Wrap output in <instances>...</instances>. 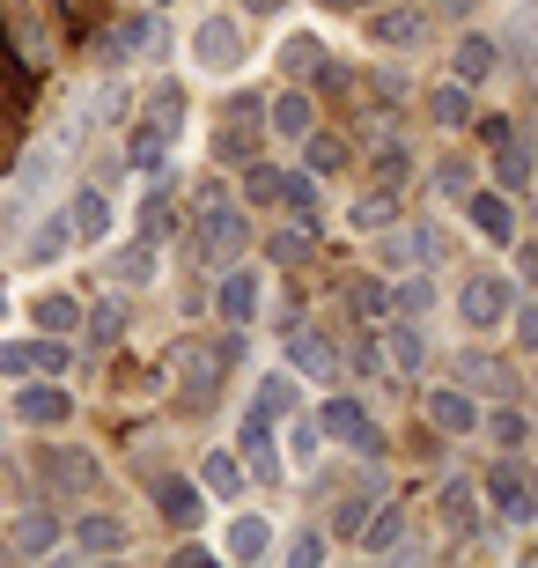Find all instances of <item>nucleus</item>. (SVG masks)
Listing matches in <instances>:
<instances>
[{
	"label": "nucleus",
	"mask_w": 538,
	"mask_h": 568,
	"mask_svg": "<svg viewBox=\"0 0 538 568\" xmlns=\"http://www.w3.org/2000/svg\"><path fill=\"white\" fill-rule=\"evenodd\" d=\"M177 119H185V104H177V89H163V97H155V111H148L141 126L125 133V163L141 170V178H155V170L170 163V141H177Z\"/></svg>",
	"instance_id": "nucleus-1"
},
{
	"label": "nucleus",
	"mask_w": 538,
	"mask_h": 568,
	"mask_svg": "<svg viewBox=\"0 0 538 568\" xmlns=\"http://www.w3.org/2000/svg\"><path fill=\"white\" fill-rule=\"evenodd\" d=\"M244 236H251V230H244V207H236V200L214 185V192H207V214H200V236H192V252L207 258V266H222V258L236 252Z\"/></svg>",
	"instance_id": "nucleus-2"
},
{
	"label": "nucleus",
	"mask_w": 538,
	"mask_h": 568,
	"mask_svg": "<svg viewBox=\"0 0 538 568\" xmlns=\"http://www.w3.org/2000/svg\"><path fill=\"white\" fill-rule=\"evenodd\" d=\"M192 67H200V74H236V67H244V38H236L229 16H207L192 30Z\"/></svg>",
	"instance_id": "nucleus-3"
},
{
	"label": "nucleus",
	"mask_w": 538,
	"mask_h": 568,
	"mask_svg": "<svg viewBox=\"0 0 538 568\" xmlns=\"http://www.w3.org/2000/svg\"><path fill=\"white\" fill-rule=\"evenodd\" d=\"M457 311H465L473 333H495L501 317L517 311V295H509V281H501V274H473V281H465V295H457Z\"/></svg>",
	"instance_id": "nucleus-4"
},
{
	"label": "nucleus",
	"mask_w": 538,
	"mask_h": 568,
	"mask_svg": "<svg viewBox=\"0 0 538 568\" xmlns=\"http://www.w3.org/2000/svg\"><path fill=\"white\" fill-rule=\"evenodd\" d=\"M420 38H428V8H414V0L369 8V44H384V52H414Z\"/></svg>",
	"instance_id": "nucleus-5"
},
{
	"label": "nucleus",
	"mask_w": 538,
	"mask_h": 568,
	"mask_svg": "<svg viewBox=\"0 0 538 568\" xmlns=\"http://www.w3.org/2000/svg\"><path fill=\"white\" fill-rule=\"evenodd\" d=\"M229 362H236V339H222V347H207V355H200V347H177V377H185V392L200 406L214 399V392H222V369Z\"/></svg>",
	"instance_id": "nucleus-6"
},
{
	"label": "nucleus",
	"mask_w": 538,
	"mask_h": 568,
	"mask_svg": "<svg viewBox=\"0 0 538 568\" xmlns=\"http://www.w3.org/2000/svg\"><path fill=\"white\" fill-rule=\"evenodd\" d=\"M384 369H392V377H420V369H428V339H420L414 317H392V325H384Z\"/></svg>",
	"instance_id": "nucleus-7"
},
{
	"label": "nucleus",
	"mask_w": 538,
	"mask_h": 568,
	"mask_svg": "<svg viewBox=\"0 0 538 568\" xmlns=\"http://www.w3.org/2000/svg\"><path fill=\"white\" fill-rule=\"evenodd\" d=\"M465 214H473L479 236H495V244H517V207H509V192H465Z\"/></svg>",
	"instance_id": "nucleus-8"
},
{
	"label": "nucleus",
	"mask_w": 538,
	"mask_h": 568,
	"mask_svg": "<svg viewBox=\"0 0 538 568\" xmlns=\"http://www.w3.org/2000/svg\"><path fill=\"white\" fill-rule=\"evenodd\" d=\"M487 503H495V517H501V525H531V517H538V495H531V480H517L509 465H501L495 480H487Z\"/></svg>",
	"instance_id": "nucleus-9"
},
{
	"label": "nucleus",
	"mask_w": 538,
	"mask_h": 568,
	"mask_svg": "<svg viewBox=\"0 0 538 568\" xmlns=\"http://www.w3.org/2000/svg\"><path fill=\"white\" fill-rule=\"evenodd\" d=\"M317 428L325 436H339V443H362V450H376V428H369V414H362V399H325V414H317Z\"/></svg>",
	"instance_id": "nucleus-10"
},
{
	"label": "nucleus",
	"mask_w": 538,
	"mask_h": 568,
	"mask_svg": "<svg viewBox=\"0 0 538 568\" xmlns=\"http://www.w3.org/2000/svg\"><path fill=\"white\" fill-rule=\"evenodd\" d=\"M67 230H74V244H104V230H111V200L97 185H82L74 200H67Z\"/></svg>",
	"instance_id": "nucleus-11"
},
{
	"label": "nucleus",
	"mask_w": 538,
	"mask_h": 568,
	"mask_svg": "<svg viewBox=\"0 0 538 568\" xmlns=\"http://www.w3.org/2000/svg\"><path fill=\"white\" fill-rule=\"evenodd\" d=\"M16 414L30 428H60L67 414H74V399H67L60 384H22V392H16Z\"/></svg>",
	"instance_id": "nucleus-12"
},
{
	"label": "nucleus",
	"mask_w": 538,
	"mask_h": 568,
	"mask_svg": "<svg viewBox=\"0 0 538 568\" xmlns=\"http://www.w3.org/2000/svg\"><path fill=\"white\" fill-rule=\"evenodd\" d=\"M236 443H244V458L258 465V480H281V458H273V414H258V406H251L244 428H236Z\"/></svg>",
	"instance_id": "nucleus-13"
},
{
	"label": "nucleus",
	"mask_w": 538,
	"mask_h": 568,
	"mask_svg": "<svg viewBox=\"0 0 538 568\" xmlns=\"http://www.w3.org/2000/svg\"><path fill=\"white\" fill-rule=\"evenodd\" d=\"M155 503H163V517H170L177 531H192L200 517H207V495H200L192 480H163V487H155Z\"/></svg>",
	"instance_id": "nucleus-14"
},
{
	"label": "nucleus",
	"mask_w": 538,
	"mask_h": 568,
	"mask_svg": "<svg viewBox=\"0 0 538 568\" xmlns=\"http://www.w3.org/2000/svg\"><path fill=\"white\" fill-rule=\"evenodd\" d=\"M428 422L443 428V436H465V428H479V406L465 399V392H428Z\"/></svg>",
	"instance_id": "nucleus-15"
},
{
	"label": "nucleus",
	"mask_w": 538,
	"mask_h": 568,
	"mask_svg": "<svg viewBox=\"0 0 538 568\" xmlns=\"http://www.w3.org/2000/svg\"><path fill=\"white\" fill-rule=\"evenodd\" d=\"M288 362L303 369V377H317V384L339 377V355H332L325 339H311V333H288Z\"/></svg>",
	"instance_id": "nucleus-16"
},
{
	"label": "nucleus",
	"mask_w": 538,
	"mask_h": 568,
	"mask_svg": "<svg viewBox=\"0 0 538 568\" xmlns=\"http://www.w3.org/2000/svg\"><path fill=\"white\" fill-rule=\"evenodd\" d=\"M222 317L236 325V333L258 317V274H229V281H222Z\"/></svg>",
	"instance_id": "nucleus-17"
},
{
	"label": "nucleus",
	"mask_w": 538,
	"mask_h": 568,
	"mask_svg": "<svg viewBox=\"0 0 538 568\" xmlns=\"http://www.w3.org/2000/svg\"><path fill=\"white\" fill-rule=\"evenodd\" d=\"M450 74L457 82H487V74H495V38H457V60H450Z\"/></svg>",
	"instance_id": "nucleus-18"
},
{
	"label": "nucleus",
	"mask_w": 538,
	"mask_h": 568,
	"mask_svg": "<svg viewBox=\"0 0 538 568\" xmlns=\"http://www.w3.org/2000/svg\"><path fill=\"white\" fill-rule=\"evenodd\" d=\"M229 554H236V561H266L273 554V525L266 517H236V525H229Z\"/></svg>",
	"instance_id": "nucleus-19"
},
{
	"label": "nucleus",
	"mask_w": 538,
	"mask_h": 568,
	"mask_svg": "<svg viewBox=\"0 0 538 568\" xmlns=\"http://www.w3.org/2000/svg\"><path fill=\"white\" fill-rule=\"evenodd\" d=\"M273 133H281V141H303V133H311V97H303V89H281V97H273Z\"/></svg>",
	"instance_id": "nucleus-20"
},
{
	"label": "nucleus",
	"mask_w": 538,
	"mask_h": 568,
	"mask_svg": "<svg viewBox=\"0 0 538 568\" xmlns=\"http://www.w3.org/2000/svg\"><path fill=\"white\" fill-rule=\"evenodd\" d=\"M125 539H133V531H125L119 517H82V525H74V547L82 554H119Z\"/></svg>",
	"instance_id": "nucleus-21"
},
{
	"label": "nucleus",
	"mask_w": 538,
	"mask_h": 568,
	"mask_svg": "<svg viewBox=\"0 0 538 568\" xmlns=\"http://www.w3.org/2000/svg\"><path fill=\"white\" fill-rule=\"evenodd\" d=\"M428 111H435V126H465V119H473V82H457V74H450V82L428 97Z\"/></svg>",
	"instance_id": "nucleus-22"
},
{
	"label": "nucleus",
	"mask_w": 538,
	"mask_h": 568,
	"mask_svg": "<svg viewBox=\"0 0 538 568\" xmlns=\"http://www.w3.org/2000/svg\"><path fill=\"white\" fill-rule=\"evenodd\" d=\"M119 52H133V60H155V52H163V22H155V16L119 22Z\"/></svg>",
	"instance_id": "nucleus-23"
},
{
	"label": "nucleus",
	"mask_w": 538,
	"mask_h": 568,
	"mask_svg": "<svg viewBox=\"0 0 538 568\" xmlns=\"http://www.w3.org/2000/svg\"><path fill=\"white\" fill-rule=\"evenodd\" d=\"M435 509H443V525H473L479 517V487H465V480H443V495H435Z\"/></svg>",
	"instance_id": "nucleus-24"
},
{
	"label": "nucleus",
	"mask_w": 538,
	"mask_h": 568,
	"mask_svg": "<svg viewBox=\"0 0 538 568\" xmlns=\"http://www.w3.org/2000/svg\"><path fill=\"white\" fill-rule=\"evenodd\" d=\"M60 547V525L44 517V509H30V517H16V554H52Z\"/></svg>",
	"instance_id": "nucleus-25"
},
{
	"label": "nucleus",
	"mask_w": 538,
	"mask_h": 568,
	"mask_svg": "<svg viewBox=\"0 0 538 568\" xmlns=\"http://www.w3.org/2000/svg\"><path fill=\"white\" fill-rule=\"evenodd\" d=\"M457 377L473 384V392H495V399H501V392H517V384H509V369H501V362H487V355H465V362H457Z\"/></svg>",
	"instance_id": "nucleus-26"
},
{
	"label": "nucleus",
	"mask_w": 538,
	"mask_h": 568,
	"mask_svg": "<svg viewBox=\"0 0 538 568\" xmlns=\"http://www.w3.org/2000/svg\"><path fill=\"white\" fill-rule=\"evenodd\" d=\"M111 281H119V288H133V281H155V244H133V252H119L111 258Z\"/></svg>",
	"instance_id": "nucleus-27"
},
{
	"label": "nucleus",
	"mask_w": 538,
	"mask_h": 568,
	"mask_svg": "<svg viewBox=\"0 0 538 568\" xmlns=\"http://www.w3.org/2000/svg\"><path fill=\"white\" fill-rule=\"evenodd\" d=\"M89 339H97V347H119L125 339V295H111V303L89 311Z\"/></svg>",
	"instance_id": "nucleus-28"
},
{
	"label": "nucleus",
	"mask_w": 538,
	"mask_h": 568,
	"mask_svg": "<svg viewBox=\"0 0 538 568\" xmlns=\"http://www.w3.org/2000/svg\"><path fill=\"white\" fill-rule=\"evenodd\" d=\"M347 222H354V230H392V222H398V214H392V192H362V200H354V207H347Z\"/></svg>",
	"instance_id": "nucleus-29"
},
{
	"label": "nucleus",
	"mask_w": 538,
	"mask_h": 568,
	"mask_svg": "<svg viewBox=\"0 0 538 568\" xmlns=\"http://www.w3.org/2000/svg\"><path fill=\"white\" fill-rule=\"evenodd\" d=\"M67 244H74V230H67V214H60V222H44V230L30 236V252H22V258H30V266H52Z\"/></svg>",
	"instance_id": "nucleus-30"
},
{
	"label": "nucleus",
	"mask_w": 538,
	"mask_h": 568,
	"mask_svg": "<svg viewBox=\"0 0 538 568\" xmlns=\"http://www.w3.org/2000/svg\"><path fill=\"white\" fill-rule=\"evenodd\" d=\"M200 480H207V495H236V487H244V465L229 458V450H207V465H200Z\"/></svg>",
	"instance_id": "nucleus-31"
},
{
	"label": "nucleus",
	"mask_w": 538,
	"mask_h": 568,
	"mask_svg": "<svg viewBox=\"0 0 538 568\" xmlns=\"http://www.w3.org/2000/svg\"><path fill=\"white\" fill-rule=\"evenodd\" d=\"M170 230H177V207H170V192H148V200H141V236L155 244V236H170Z\"/></svg>",
	"instance_id": "nucleus-32"
},
{
	"label": "nucleus",
	"mask_w": 538,
	"mask_h": 568,
	"mask_svg": "<svg viewBox=\"0 0 538 568\" xmlns=\"http://www.w3.org/2000/svg\"><path fill=\"white\" fill-rule=\"evenodd\" d=\"M398 531H406V509H384L376 525H362V547H369V554H392Z\"/></svg>",
	"instance_id": "nucleus-33"
},
{
	"label": "nucleus",
	"mask_w": 538,
	"mask_h": 568,
	"mask_svg": "<svg viewBox=\"0 0 538 568\" xmlns=\"http://www.w3.org/2000/svg\"><path fill=\"white\" fill-rule=\"evenodd\" d=\"M258 414H295V377H258Z\"/></svg>",
	"instance_id": "nucleus-34"
},
{
	"label": "nucleus",
	"mask_w": 538,
	"mask_h": 568,
	"mask_svg": "<svg viewBox=\"0 0 538 568\" xmlns=\"http://www.w3.org/2000/svg\"><path fill=\"white\" fill-rule=\"evenodd\" d=\"M303 163H311L317 178H325V170H339L347 155H339V141H332V133H303Z\"/></svg>",
	"instance_id": "nucleus-35"
},
{
	"label": "nucleus",
	"mask_w": 538,
	"mask_h": 568,
	"mask_svg": "<svg viewBox=\"0 0 538 568\" xmlns=\"http://www.w3.org/2000/svg\"><path fill=\"white\" fill-rule=\"evenodd\" d=\"M38 325H44V333H74V325H82V311H74L67 295H44V303H38Z\"/></svg>",
	"instance_id": "nucleus-36"
},
{
	"label": "nucleus",
	"mask_w": 538,
	"mask_h": 568,
	"mask_svg": "<svg viewBox=\"0 0 538 568\" xmlns=\"http://www.w3.org/2000/svg\"><path fill=\"white\" fill-rule=\"evenodd\" d=\"M347 303H354V317H384V311H392V295L376 288V281H354V288H347Z\"/></svg>",
	"instance_id": "nucleus-37"
},
{
	"label": "nucleus",
	"mask_w": 538,
	"mask_h": 568,
	"mask_svg": "<svg viewBox=\"0 0 538 568\" xmlns=\"http://www.w3.org/2000/svg\"><path fill=\"white\" fill-rule=\"evenodd\" d=\"M281 60H288V74H317V67H325V44H317V38H295Z\"/></svg>",
	"instance_id": "nucleus-38"
},
{
	"label": "nucleus",
	"mask_w": 538,
	"mask_h": 568,
	"mask_svg": "<svg viewBox=\"0 0 538 568\" xmlns=\"http://www.w3.org/2000/svg\"><path fill=\"white\" fill-rule=\"evenodd\" d=\"M487 436H495V443H501V450H517V443H524V436H531V422H524V414H509V406H501L495 422H487Z\"/></svg>",
	"instance_id": "nucleus-39"
},
{
	"label": "nucleus",
	"mask_w": 538,
	"mask_h": 568,
	"mask_svg": "<svg viewBox=\"0 0 538 568\" xmlns=\"http://www.w3.org/2000/svg\"><path fill=\"white\" fill-rule=\"evenodd\" d=\"M44 347V339H38ZM38 347H30V339H8V347H0V377H22V369H38Z\"/></svg>",
	"instance_id": "nucleus-40"
},
{
	"label": "nucleus",
	"mask_w": 538,
	"mask_h": 568,
	"mask_svg": "<svg viewBox=\"0 0 538 568\" xmlns=\"http://www.w3.org/2000/svg\"><path fill=\"white\" fill-rule=\"evenodd\" d=\"M266 258H281V266H303V258H311V236H303V230L273 236V244H266Z\"/></svg>",
	"instance_id": "nucleus-41"
},
{
	"label": "nucleus",
	"mask_w": 538,
	"mask_h": 568,
	"mask_svg": "<svg viewBox=\"0 0 538 568\" xmlns=\"http://www.w3.org/2000/svg\"><path fill=\"white\" fill-rule=\"evenodd\" d=\"M362 525H369V503H362V495H347V503H339V517H332V531L362 539Z\"/></svg>",
	"instance_id": "nucleus-42"
},
{
	"label": "nucleus",
	"mask_w": 538,
	"mask_h": 568,
	"mask_svg": "<svg viewBox=\"0 0 538 568\" xmlns=\"http://www.w3.org/2000/svg\"><path fill=\"white\" fill-rule=\"evenodd\" d=\"M288 561H295V568H317V561H325V531H295Z\"/></svg>",
	"instance_id": "nucleus-43"
},
{
	"label": "nucleus",
	"mask_w": 538,
	"mask_h": 568,
	"mask_svg": "<svg viewBox=\"0 0 538 568\" xmlns=\"http://www.w3.org/2000/svg\"><path fill=\"white\" fill-rule=\"evenodd\" d=\"M281 185H288L281 170H251V200H258V207H281Z\"/></svg>",
	"instance_id": "nucleus-44"
},
{
	"label": "nucleus",
	"mask_w": 538,
	"mask_h": 568,
	"mask_svg": "<svg viewBox=\"0 0 538 568\" xmlns=\"http://www.w3.org/2000/svg\"><path fill=\"white\" fill-rule=\"evenodd\" d=\"M222 155H229V163H251V126H244V119H229V126H222Z\"/></svg>",
	"instance_id": "nucleus-45"
},
{
	"label": "nucleus",
	"mask_w": 538,
	"mask_h": 568,
	"mask_svg": "<svg viewBox=\"0 0 538 568\" xmlns=\"http://www.w3.org/2000/svg\"><path fill=\"white\" fill-rule=\"evenodd\" d=\"M52 480H60V487H89V480H97V465H89V458H52Z\"/></svg>",
	"instance_id": "nucleus-46"
},
{
	"label": "nucleus",
	"mask_w": 538,
	"mask_h": 568,
	"mask_svg": "<svg viewBox=\"0 0 538 568\" xmlns=\"http://www.w3.org/2000/svg\"><path fill=\"white\" fill-rule=\"evenodd\" d=\"M376 170H384V185H398V178H406V141H384V148H376Z\"/></svg>",
	"instance_id": "nucleus-47"
},
{
	"label": "nucleus",
	"mask_w": 538,
	"mask_h": 568,
	"mask_svg": "<svg viewBox=\"0 0 538 568\" xmlns=\"http://www.w3.org/2000/svg\"><path fill=\"white\" fill-rule=\"evenodd\" d=\"M435 192H450V200H465V192H473V170H465V163H443V170H435Z\"/></svg>",
	"instance_id": "nucleus-48"
},
{
	"label": "nucleus",
	"mask_w": 538,
	"mask_h": 568,
	"mask_svg": "<svg viewBox=\"0 0 538 568\" xmlns=\"http://www.w3.org/2000/svg\"><path fill=\"white\" fill-rule=\"evenodd\" d=\"M398 303H406V317H420V311H435V288H428V281H406Z\"/></svg>",
	"instance_id": "nucleus-49"
},
{
	"label": "nucleus",
	"mask_w": 538,
	"mask_h": 568,
	"mask_svg": "<svg viewBox=\"0 0 538 568\" xmlns=\"http://www.w3.org/2000/svg\"><path fill=\"white\" fill-rule=\"evenodd\" d=\"M501 185H531V155H524V148L501 155Z\"/></svg>",
	"instance_id": "nucleus-50"
},
{
	"label": "nucleus",
	"mask_w": 538,
	"mask_h": 568,
	"mask_svg": "<svg viewBox=\"0 0 538 568\" xmlns=\"http://www.w3.org/2000/svg\"><path fill=\"white\" fill-rule=\"evenodd\" d=\"M97 119H125V89H119V82H111L104 97H97Z\"/></svg>",
	"instance_id": "nucleus-51"
},
{
	"label": "nucleus",
	"mask_w": 538,
	"mask_h": 568,
	"mask_svg": "<svg viewBox=\"0 0 538 568\" xmlns=\"http://www.w3.org/2000/svg\"><path fill=\"white\" fill-rule=\"evenodd\" d=\"M517 339H524V347H538V303H524V311H517Z\"/></svg>",
	"instance_id": "nucleus-52"
},
{
	"label": "nucleus",
	"mask_w": 538,
	"mask_h": 568,
	"mask_svg": "<svg viewBox=\"0 0 538 568\" xmlns=\"http://www.w3.org/2000/svg\"><path fill=\"white\" fill-rule=\"evenodd\" d=\"M244 8H251V16H273V8H281V0H244Z\"/></svg>",
	"instance_id": "nucleus-53"
},
{
	"label": "nucleus",
	"mask_w": 538,
	"mask_h": 568,
	"mask_svg": "<svg viewBox=\"0 0 538 568\" xmlns=\"http://www.w3.org/2000/svg\"><path fill=\"white\" fill-rule=\"evenodd\" d=\"M317 8H369V0H317Z\"/></svg>",
	"instance_id": "nucleus-54"
},
{
	"label": "nucleus",
	"mask_w": 538,
	"mask_h": 568,
	"mask_svg": "<svg viewBox=\"0 0 538 568\" xmlns=\"http://www.w3.org/2000/svg\"><path fill=\"white\" fill-rule=\"evenodd\" d=\"M0 317H8V295H0Z\"/></svg>",
	"instance_id": "nucleus-55"
},
{
	"label": "nucleus",
	"mask_w": 538,
	"mask_h": 568,
	"mask_svg": "<svg viewBox=\"0 0 538 568\" xmlns=\"http://www.w3.org/2000/svg\"><path fill=\"white\" fill-rule=\"evenodd\" d=\"M531 495H538V480H531Z\"/></svg>",
	"instance_id": "nucleus-56"
},
{
	"label": "nucleus",
	"mask_w": 538,
	"mask_h": 568,
	"mask_svg": "<svg viewBox=\"0 0 538 568\" xmlns=\"http://www.w3.org/2000/svg\"><path fill=\"white\" fill-rule=\"evenodd\" d=\"M531 222H538V207H531Z\"/></svg>",
	"instance_id": "nucleus-57"
}]
</instances>
